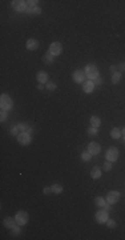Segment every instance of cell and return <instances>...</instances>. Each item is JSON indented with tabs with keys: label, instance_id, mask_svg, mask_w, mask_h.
<instances>
[{
	"label": "cell",
	"instance_id": "e0dca14e",
	"mask_svg": "<svg viewBox=\"0 0 125 240\" xmlns=\"http://www.w3.org/2000/svg\"><path fill=\"white\" fill-rule=\"evenodd\" d=\"M91 176L92 179H98V177H101V169L98 167H93L92 171H91Z\"/></svg>",
	"mask_w": 125,
	"mask_h": 240
},
{
	"label": "cell",
	"instance_id": "484cf974",
	"mask_svg": "<svg viewBox=\"0 0 125 240\" xmlns=\"http://www.w3.org/2000/svg\"><path fill=\"white\" fill-rule=\"evenodd\" d=\"M20 227H21V225H19V227H16V225H15V227L12 228L11 234L13 235V236H15V235H19V234H20Z\"/></svg>",
	"mask_w": 125,
	"mask_h": 240
},
{
	"label": "cell",
	"instance_id": "ffe728a7",
	"mask_svg": "<svg viewBox=\"0 0 125 240\" xmlns=\"http://www.w3.org/2000/svg\"><path fill=\"white\" fill-rule=\"evenodd\" d=\"M43 60H44L45 64H52L53 63V55H51L49 52H47V54L44 55V57H43Z\"/></svg>",
	"mask_w": 125,
	"mask_h": 240
},
{
	"label": "cell",
	"instance_id": "83f0119b",
	"mask_svg": "<svg viewBox=\"0 0 125 240\" xmlns=\"http://www.w3.org/2000/svg\"><path fill=\"white\" fill-rule=\"evenodd\" d=\"M11 135H12V136H19V128H18V126H16V127H12V128H11Z\"/></svg>",
	"mask_w": 125,
	"mask_h": 240
},
{
	"label": "cell",
	"instance_id": "f1b7e54d",
	"mask_svg": "<svg viewBox=\"0 0 125 240\" xmlns=\"http://www.w3.org/2000/svg\"><path fill=\"white\" fill-rule=\"evenodd\" d=\"M32 13H33V15H40V13H41V8H40V7H37V6L33 7V8H32Z\"/></svg>",
	"mask_w": 125,
	"mask_h": 240
},
{
	"label": "cell",
	"instance_id": "603a6c76",
	"mask_svg": "<svg viewBox=\"0 0 125 240\" xmlns=\"http://www.w3.org/2000/svg\"><path fill=\"white\" fill-rule=\"evenodd\" d=\"M120 79H121V73H120V72H114L113 75H112V83L117 84L120 81Z\"/></svg>",
	"mask_w": 125,
	"mask_h": 240
},
{
	"label": "cell",
	"instance_id": "d6986e66",
	"mask_svg": "<svg viewBox=\"0 0 125 240\" xmlns=\"http://www.w3.org/2000/svg\"><path fill=\"white\" fill-rule=\"evenodd\" d=\"M95 204L97 205V207H100V208H103L107 204V199H104V198H101V196H98V198H96L95 199Z\"/></svg>",
	"mask_w": 125,
	"mask_h": 240
},
{
	"label": "cell",
	"instance_id": "7402d4cb",
	"mask_svg": "<svg viewBox=\"0 0 125 240\" xmlns=\"http://www.w3.org/2000/svg\"><path fill=\"white\" fill-rule=\"evenodd\" d=\"M81 159H83L84 162H89V160L92 159V153H91L89 151H86V152H83V153H81Z\"/></svg>",
	"mask_w": 125,
	"mask_h": 240
},
{
	"label": "cell",
	"instance_id": "52a82bcc",
	"mask_svg": "<svg viewBox=\"0 0 125 240\" xmlns=\"http://www.w3.org/2000/svg\"><path fill=\"white\" fill-rule=\"evenodd\" d=\"M107 203L109 204H116L120 200V192L119 191H109L107 195Z\"/></svg>",
	"mask_w": 125,
	"mask_h": 240
},
{
	"label": "cell",
	"instance_id": "6da1fadb",
	"mask_svg": "<svg viewBox=\"0 0 125 240\" xmlns=\"http://www.w3.org/2000/svg\"><path fill=\"white\" fill-rule=\"evenodd\" d=\"M12 107H13L12 99L7 93H3V95L0 96V108H1V111H9Z\"/></svg>",
	"mask_w": 125,
	"mask_h": 240
},
{
	"label": "cell",
	"instance_id": "ab89813d",
	"mask_svg": "<svg viewBox=\"0 0 125 240\" xmlns=\"http://www.w3.org/2000/svg\"><path fill=\"white\" fill-rule=\"evenodd\" d=\"M124 141H125V139H124Z\"/></svg>",
	"mask_w": 125,
	"mask_h": 240
},
{
	"label": "cell",
	"instance_id": "74e56055",
	"mask_svg": "<svg viewBox=\"0 0 125 240\" xmlns=\"http://www.w3.org/2000/svg\"><path fill=\"white\" fill-rule=\"evenodd\" d=\"M121 133H122V135H124V138H125V127L121 129Z\"/></svg>",
	"mask_w": 125,
	"mask_h": 240
},
{
	"label": "cell",
	"instance_id": "7a4b0ae2",
	"mask_svg": "<svg viewBox=\"0 0 125 240\" xmlns=\"http://www.w3.org/2000/svg\"><path fill=\"white\" fill-rule=\"evenodd\" d=\"M84 72H85V76L89 80H95V79L98 78V69L95 64H88L85 67V69H84Z\"/></svg>",
	"mask_w": 125,
	"mask_h": 240
},
{
	"label": "cell",
	"instance_id": "44dd1931",
	"mask_svg": "<svg viewBox=\"0 0 125 240\" xmlns=\"http://www.w3.org/2000/svg\"><path fill=\"white\" fill-rule=\"evenodd\" d=\"M121 135L122 133H121V131H120L119 128H113L112 131H110V136H112L113 139H120L121 138Z\"/></svg>",
	"mask_w": 125,
	"mask_h": 240
},
{
	"label": "cell",
	"instance_id": "f546056e",
	"mask_svg": "<svg viewBox=\"0 0 125 240\" xmlns=\"http://www.w3.org/2000/svg\"><path fill=\"white\" fill-rule=\"evenodd\" d=\"M110 169H112V163L107 160V163H104V171L108 172V171H110Z\"/></svg>",
	"mask_w": 125,
	"mask_h": 240
},
{
	"label": "cell",
	"instance_id": "9a60e30c",
	"mask_svg": "<svg viewBox=\"0 0 125 240\" xmlns=\"http://www.w3.org/2000/svg\"><path fill=\"white\" fill-rule=\"evenodd\" d=\"M16 224H18V223H16V219H12V217H6V219H4V227L9 228V229H12Z\"/></svg>",
	"mask_w": 125,
	"mask_h": 240
},
{
	"label": "cell",
	"instance_id": "ba28073f",
	"mask_svg": "<svg viewBox=\"0 0 125 240\" xmlns=\"http://www.w3.org/2000/svg\"><path fill=\"white\" fill-rule=\"evenodd\" d=\"M61 51H62L61 43L55 42V43H52V44L49 45V51H48V52H49L51 55H53V56H57V55L61 54Z\"/></svg>",
	"mask_w": 125,
	"mask_h": 240
},
{
	"label": "cell",
	"instance_id": "cb8c5ba5",
	"mask_svg": "<svg viewBox=\"0 0 125 240\" xmlns=\"http://www.w3.org/2000/svg\"><path fill=\"white\" fill-rule=\"evenodd\" d=\"M51 188H52V192H55V193H61L62 192V187L60 184H53Z\"/></svg>",
	"mask_w": 125,
	"mask_h": 240
},
{
	"label": "cell",
	"instance_id": "d4e9b609",
	"mask_svg": "<svg viewBox=\"0 0 125 240\" xmlns=\"http://www.w3.org/2000/svg\"><path fill=\"white\" fill-rule=\"evenodd\" d=\"M47 88L49 91H55V90H56V84H55L53 81H48V83H47Z\"/></svg>",
	"mask_w": 125,
	"mask_h": 240
},
{
	"label": "cell",
	"instance_id": "3957f363",
	"mask_svg": "<svg viewBox=\"0 0 125 240\" xmlns=\"http://www.w3.org/2000/svg\"><path fill=\"white\" fill-rule=\"evenodd\" d=\"M28 213L25 212V211H19L18 213L15 215V219H16V223H18L19 225H25L28 223Z\"/></svg>",
	"mask_w": 125,
	"mask_h": 240
},
{
	"label": "cell",
	"instance_id": "e575fe53",
	"mask_svg": "<svg viewBox=\"0 0 125 240\" xmlns=\"http://www.w3.org/2000/svg\"><path fill=\"white\" fill-rule=\"evenodd\" d=\"M43 192H44V195H49L52 192V188H49V187H47V188H44L43 189Z\"/></svg>",
	"mask_w": 125,
	"mask_h": 240
},
{
	"label": "cell",
	"instance_id": "4dcf8cb0",
	"mask_svg": "<svg viewBox=\"0 0 125 240\" xmlns=\"http://www.w3.org/2000/svg\"><path fill=\"white\" fill-rule=\"evenodd\" d=\"M96 133H97V128H95V127L88 128V135H96Z\"/></svg>",
	"mask_w": 125,
	"mask_h": 240
},
{
	"label": "cell",
	"instance_id": "d590c367",
	"mask_svg": "<svg viewBox=\"0 0 125 240\" xmlns=\"http://www.w3.org/2000/svg\"><path fill=\"white\" fill-rule=\"evenodd\" d=\"M119 69H120L121 72H124V71H125V63H121V64H120V66H119Z\"/></svg>",
	"mask_w": 125,
	"mask_h": 240
},
{
	"label": "cell",
	"instance_id": "d6a6232c",
	"mask_svg": "<svg viewBox=\"0 0 125 240\" xmlns=\"http://www.w3.org/2000/svg\"><path fill=\"white\" fill-rule=\"evenodd\" d=\"M93 83H95V85H101V84H103V79L97 78V79H95V80H93Z\"/></svg>",
	"mask_w": 125,
	"mask_h": 240
},
{
	"label": "cell",
	"instance_id": "4316f807",
	"mask_svg": "<svg viewBox=\"0 0 125 240\" xmlns=\"http://www.w3.org/2000/svg\"><path fill=\"white\" fill-rule=\"evenodd\" d=\"M107 227L108 228H114V227H116V222H114V220L108 219L107 220Z\"/></svg>",
	"mask_w": 125,
	"mask_h": 240
},
{
	"label": "cell",
	"instance_id": "8992f818",
	"mask_svg": "<svg viewBox=\"0 0 125 240\" xmlns=\"http://www.w3.org/2000/svg\"><path fill=\"white\" fill-rule=\"evenodd\" d=\"M108 213H109V212H107L104 208H103V210H100V211H97V212H96V215H95L96 222L100 223V224H104V223H107V220L109 219V217H108Z\"/></svg>",
	"mask_w": 125,
	"mask_h": 240
},
{
	"label": "cell",
	"instance_id": "30bf717a",
	"mask_svg": "<svg viewBox=\"0 0 125 240\" xmlns=\"http://www.w3.org/2000/svg\"><path fill=\"white\" fill-rule=\"evenodd\" d=\"M18 141L20 144H23V145H28V144H31V141H32V138H31L29 133H19Z\"/></svg>",
	"mask_w": 125,
	"mask_h": 240
},
{
	"label": "cell",
	"instance_id": "7c38bea8",
	"mask_svg": "<svg viewBox=\"0 0 125 240\" xmlns=\"http://www.w3.org/2000/svg\"><path fill=\"white\" fill-rule=\"evenodd\" d=\"M93 90H95V83H93V80L84 81V84H83V91L84 92L91 93V92H93Z\"/></svg>",
	"mask_w": 125,
	"mask_h": 240
},
{
	"label": "cell",
	"instance_id": "5bb4252c",
	"mask_svg": "<svg viewBox=\"0 0 125 240\" xmlns=\"http://www.w3.org/2000/svg\"><path fill=\"white\" fill-rule=\"evenodd\" d=\"M37 80H39L40 84H44V83H48V73L45 71H39L37 72V75H36Z\"/></svg>",
	"mask_w": 125,
	"mask_h": 240
},
{
	"label": "cell",
	"instance_id": "9c48e42d",
	"mask_svg": "<svg viewBox=\"0 0 125 240\" xmlns=\"http://www.w3.org/2000/svg\"><path fill=\"white\" fill-rule=\"evenodd\" d=\"M72 78H73V80L76 81V83H84L86 76H85V72H84L83 69H76V71L73 72Z\"/></svg>",
	"mask_w": 125,
	"mask_h": 240
},
{
	"label": "cell",
	"instance_id": "277c9868",
	"mask_svg": "<svg viewBox=\"0 0 125 240\" xmlns=\"http://www.w3.org/2000/svg\"><path fill=\"white\" fill-rule=\"evenodd\" d=\"M117 157H119V150H117L116 147H112L109 148V150L107 151V153H105V159L108 160V162H116Z\"/></svg>",
	"mask_w": 125,
	"mask_h": 240
},
{
	"label": "cell",
	"instance_id": "8fae6325",
	"mask_svg": "<svg viewBox=\"0 0 125 240\" xmlns=\"http://www.w3.org/2000/svg\"><path fill=\"white\" fill-rule=\"evenodd\" d=\"M88 151H89L92 155H98V153L101 152V147H100V144L92 141V143L88 144Z\"/></svg>",
	"mask_w": 125,
	"mask_h": 240
},
{
	"label": "cell",
	"instance_id": "1f68e13d",
	"mask_svg": "<svg viewBox=\"0 0 125 240\" xmlns=\"http://www.w3.org/2000/svg\"><path fill=\"white\" fill-rule=\"evenodd\" d=\"M6 119H7V111H1L0 112V120L6 121Z\"/></svg>",
	"mask_w": 125,
	"mask_h": 240
},
{
	"label": "cell",
	"instance_id": "4fadbf2b",
	"mask_svg": "<svg viewBox=\"0 0 125 240\" xmlns=\"http://www.w3.org/2000/svg\"><path fill=\"white\" fill-rule=\"evenodd\" d=\"M25 47H27V49H29V51H35V49L39 48V42L36 39H28Z\"/></svg>",
	"mask_w": 125,
	"mask_h": 240
},
{
	"label": "cell",
	"instance_id": "f35d334b",
	"mask_svg": "<svg viewBox=\"0 0 125 240\" xmlns=\"http://www.w3.org/2000/svg\"><path fill=\"white\" fill-rule=\"evenodd\" d=\"M37 88H39V90H43L44 87H43V84H40V83H39V87H37Z\"/></svg>",
	"mask_w": 125,
	"mask_h": 240
},
{
	"label": "cell",
	"instance_id": "2e32d148",
	"mask_svg": "<svg viewBox=\"0 0 125 240\" xmlns=\"http://www.w3.org/2000/svg\"><path fill=\"white\" fill-rule=\"evenodd\" d=\"M18 128H19V132H20V133H29V135H31V132H32V129H31L27 124H24V123L19 124Z\"/></svg>",
	"mask_w": 125,
	"mask_h": 240
},
{
	"label": "cell",
	"instance_id": "5b68a950",
	"mask_svg": "<svg viewBox=\"0 0 125 240\" xmlns=\"http://www.w3.org/2000/svg\"><path fill=\"white\" fill-rule=\"evenodd\" d=\"M12 7L18 12H25V9L28 8L27 1H24V0H13L12 1Z\"/></svg>",
	"mask_w": 125,
	"mask_h": 240
},
{
	"label": "cell",
	"instance_id": "ac0fdd59",
	"mask_svg": "<svg viewBox=\"0 0 125 240\" xmlns=\"http://www.w3.org/2000/svg\"><path fill=\"white\" fill-rule=\"evenodd\" d=\"M91 126L95 127V128H97V127L101 126V120H100V117H97V116L91 117Z\"/></svg>",
	"mask_w": 125,
	"mask_h": 240
},
{
	"label": "cell",
	"instance_id": "8d00e7d4",
	"mask_svg": "<svg viewBox=\"0 0 125 240\" xmlns=\"http://www.w3.org/2000/svg\"><path fill=\"white\" fill-rule=\"evenodd\" d=\"M110 72H112V73H114V72H116V69H117V67L116 66H110Z\"/></svg>",
	"mask_w": 125,
	"mask_h": 240
},
{
	"label": "cell",
	"instance_id": "836d02e7",
	"mask_svg": "<svg viewBox=\"0 0 125 240\" xmlns=\"http://www.w3.org/2000/svg\"><path fill=\"white\" fill-rule=\"evenodd\" d=\"M103 208H104V210H105V211H107V212H109V211H110V210H112V204L107 203V204H105V205H104V207H103Z\"/></svg>",
	"mask_w": 125,
	"mask_h": 240
}]
</instances>
